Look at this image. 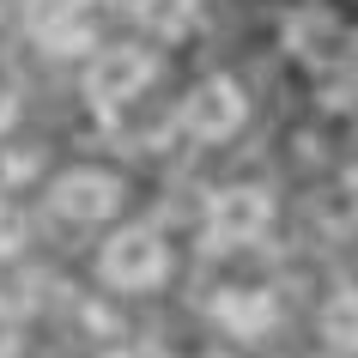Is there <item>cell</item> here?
<instances>
[{"mask_svg":"<svg viewBox=\"0 0 358 358\" xmlns=\"http://www.w3.org/2000/svg\"><path fill=\"white\" fill-rule=\"evenodd\" d=\"M158 79V61L140 55V49H103V55H92V67H85V103H92L97 115H122L128 103H140L146 97V85Z\"/></svg>","mask_w":358,"mask_h":358,"instance_id":"obj_2","label":"cell"},{"mask_svg":"<svg viewBox=\"0 0 358 358\" xmlns=\"http://www.w3.org/2000/svg\"><path fill=\"white\" fill-rule=\"evenodd\" d=\"M49 207L67 225H103L122 207V176L103 170V164H73V170H61L55 182H49Z\"/></svg>","mask_w":358,"mask_h":358,"instance_id":"obj_3","label":"cell"},{"mask_svg":"<svg viewBox=\"0 0 358 358\" xmlns=\"http://www.w3.org/2000/svg\"><path fill=\"white\" fill-rule=\"evenodd\" d=\"M322 334H328V346H340V352H358V292H334V298H328Z\"/></svg>","mask_w":358,"mask_h":358,"instance_id":"obj_11","label":"cell"},{"mask_svg":"<svg viewBox=\"0 0 358 358\" xmlns=\"http://www.w3.org/2000/svg\"><path fill=\"white\" fill-rule=\"evenodd\" d=\"M322 103H334V110L358 103V31H346L340 49L322 61Z\"/></svg>","mask_w":358,"mask_h":358,"instance_id":"obj_10","label":"cell"},{"mask_svg":"<svg viewBox=\"0 0 358 358\" xmlns=\"http://www.w3.org/2000/svg\"><path fill=\"white\" fill-rule=\"evenodd\" d=\"M6 122H13V97L0 92V128H6Z\"/></svg>","mask_w":358,"mask_h":358,"instance_id":"obj_13","label":"cell"},{"mask_svg":"<svg viewBox=\"0 0 358 358\" xmlns=\"http://www.w3.org/2000/svg\"><path fill=\"white\" fill-rule=\"evenodd\" d=\"M13 243H19V213L0 201V249H13Z\"/></svg>","mask_w":358,"mask_h":358,"instance_id":"obj_12","label":"cell"},{"mask_svg":"<svg viewBox=\"0 0 358 358\" xmlns=\"http://www.w3.org/2000/svg\"><path fill=\"white\" fill-rule=\"evenodd\" d=\"M134 24L158 43H182L201 24V0H134Z\"/></svg>","mask_w":358,"mask_h":358,"instance_id":"obj_9","label":"cell"},{"mask_svg":"<svg viewBox=\"0 0 358 358\" xmlns=\"http://www.w3.org/2000/svg\"><path fill=\"white\" fill-rule=\"evenodd\" d=\"M213 316H219V328L225 334H237V340H262L273 322H280V303L267 298V292H219L213 298Z\"/></svg>","mask_w":358,"mask_h":358,"instance_id":"obj_7","label":"cell"},{"mask_svg":"<svg viewBox=\"0 0 358 358\" xmlns=\"http://www.w3.org/2000/svg\"><path fill=\"white\" fill-rule=\"evenodd\" d=\"M243 115H249V103L231 79H201L189 92V103H182V128L194 140H231V134L243 128Z\"/></svg>","mask_w":358,"mask_h":358,"instance_id":"obj_5","label":"cell"},{"mask_svg":"<svg viewBox=\"0 0 358 358\" xmlns=\"http://www.w3.org/2000/svg\"><path fill=\"white\" fill-rule=\"evenodd\" d=\"M267 225H273V201H267V189L237 182V189H219L207 201V243L213 249H243V243H255Z\"/></svg>","mask_w":358,"mask_h":358,"instance_id":"obj_4","label":"cell"},{"mask_svg":"<svg viewBox=\"0 0 358 358\" xmlns=\"http://www.w3.org/2000/svg\"><path fill=\"white\" fill-rule=\"evenodd\" d=\"M346 194H352V207H358V164H352V176H346Z\"/></svg>","mask_w":358,"mask_h":358,"instance_id":"obj_14","label":"cell"},{"mask_svg":"<svg viewBox=\"0 0 358 358\" xmlns=\"http://www.w3.org/2000/svg\"><path fill=\"white\" fill-rule=\"evenodd\" d=\"M128 358H134V352H128Z\"/></svg>","mask_w":358,"mask_h":358,"instance_id":"obj_15","label":"cell"},{"mask_svg":"<svg viewBox=\"0 0 358 358\" xmlns=\"http://www.w3.org/2000/svg\"><path fill=\"white\" fill-rule=\"evenodd\" d=\"M97 273H103L115 292H158L164 273H170V249H164V237L152 225H128V231H115L110 243H103Z\"/></svg>","mask_w":358,"mask_h":358,"instance_id":"obj_1","label":"cell"},{"mask_svg":"<svg viewBox=\"0 0 358 358\" xmlns=\"http://www.w3.org/2000/svg\"><path fill=\"white\" fill-rule=\"evenodd\" d=\"M340 37H346V31H340L334 13H322V6H303V13L285 19V49H292L298 61H316V67L340 49Z\"/></svg>","mask_w":358,"mask_h":358,"instance_id":"obj_8","label":"cell"},{"mask_svg":"<svg viewBox=\"0 0 358 358\" xmlns=\"http://www.w3.org/2000/svg\"><path fill=\"white\" fill-rule=\"evenodd\" d=\"M31 31L49 55H79L92 49V0H37Z\"/></svg>","mask_w":358,"mask_h":358,"instance_id":"obj_6","label":"cell"}]
</instances>
